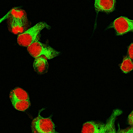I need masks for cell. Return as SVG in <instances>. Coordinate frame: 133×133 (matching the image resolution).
<instances>
[{
    "label": "cell",
    "instance_id": "6da1fadb",
    "mask_svg": "<svg viewBox=\"0 0 133 133\" xmlns=\"http://www.w3.org/2000/svg\"><path fill=\"white\" fill-rule=\"evenodd\" d=\"M8 28L11 32L19 35L27 30L29 22L25 11L18 7L9 11L7 17Z\"/></svg>",
    "mask_w": 133,
    "mask_h": 133
},
{
    "label": "cell",
    "instance_id": "7a4b0ae2",
    "mask_svg": "<svg viewBox=\"0 0 133 133\" xmlns=\"http://www.w3.org/2000/svg\"><path fill=\"white\" fill-rule=\"evenodd\" d=\"M44 28L49 29L50 26L46 23L41 22L22 33L18 35L17 42L20 46L28 47L37 41L38 36L41 31Z\"/></svg>",
    "mask_w": 133,
    "mask_h": 133
},
{
    "label": "cell",
    "instance_id": "3957f363",
    "mask_svg": "<svg viewBox=\"0 0 133 133\" xmlns=\"http://www.w3.org/2000/svg\"><path fill=\"white\" fill-rule=\"evenodd\" d=\"M27 50L30 54L34 58L44 56L49 59L57 56L60 54L51 47L38 41L33 43L28 46Z\"/></svg>",
    "mask_w": 133,
    "mask_h": 133
},
{
    "label": "cell",
    "instance_id": "277c9868",
    "mask_svg": "<svg viewBox=\"0 0 133 133\" xmlns=\"http://www.w3.org/2000/svg\"><path fill=\"white\" fill-rule=\"evenodd\" d=\"M55 125L50 117L44 118L41 117L39 113L38 116L32 121V131L34 132L53 133L55 132Z\"/></svg>",
    "mask_w": 133,
    "mask_h": 133
},
{
    "label": "cell",
    "instance_id": "5b68a950",
    "mask_svg": "<svg viewBox=\"0 0 133 133\" xmlns=\"http://www.w3.org/2000/svg\"><path fill=\"white\" fill-rule=\"evenodd\" d=\"M114 28L117 35H122L132 31L133 21L126 17L121 16L115 19L110 26Z\"/></svg>",
    "mask_w": 133,
    "mask_h": 133
},
{
    "label": "cell",
    "instance_id": "8992f818",
    "mask_svg": "<svg viewBox=\"0 0 133 133\" xmlns=\"http://www.w3.org/2000/svg\"><path fill=\"white\" fill-rule=\"evenodd\" d=\"M116 0H95V8L96 12L110 13L114 10Z\"/></svg>",
    "mask_w": 133,
    "mask_h": 133
},
{
    "label": "cell",
    "instance_id": "52a82bcc",
    "mask_svg": "<svg viewBox=\"0 0 133 133\" xmlns=\"http://www.w3.org/2000/svg\"><path fill=\"white\" fill-rule=\"evenodd\" d=\"M103 124L93 121L87 122L83 125L81 133H99L103 132Z\"/></svg>",
    "mask_w": 133,
    "mask_h": 133
},
{
    "label": "cell",
    "instance_id": "ba28073f",
    "mask_svg": "<svg viewBox=\"0 0 133 133\" xmlns=\"http://www.w3.org/2000/svg\"><path fill=\"white\" fill-rule=\"evenodd\" d=\"M122 112V110L118 109H116L113 111L106 123L104 124V133L116 132L115 126V121L116 117Z\"/></svg>",
    "mask_w": 133,
    "mask_h": 133
},
{
    "label": "cell",
    "instance_id": "9c48e42d",
    "mask_svg": "<svg viewBox=\"0 0 133 133\" xmlns=\"http://www.w3.org/2000/svg\"><path fill=\"white\" fill-rule=\"evenodd\" d=\"M33 66L34 70L37 74L41 75L47 72L49 64L46 59L40 56L35 58Z\"/></svg>",
    "mask_w": 133,
    "mask_h": 133
},
{
    "label": "cell",
    "instance_id": "30bf717a",
    "mask_svg": "<svg viewBox=\"0 0 133 133\" xmlns=\"http://www.w3.org/2000/svg\"><path fill=\"white\" fill-rule=\"evenodd\" d=\"M9 96L11 102L18 100H29L28 92L19 87L15 88L11 91Z\"/></svg>",
    "mask_w": 133,
    "mask_h": 133
},
{
    "label": "cell",
    "instance_id": "8fae6325",
    "mask_svg": "<svg viewBox=\"0 0 133 133\" xmlns=\"http://www.w3.org/2000/svg\"><path fill=\"white\" fill-rule=\"evenodd\" d=\"M11 102L14 108L19 111L25 110L30 105L29 100H18Z\"/></svg>",
    "mask_w": 133,
    "mask_h": 133
},
{
    "label": "cell",
    "instance_id": "7c38bea8",
    "mask_svg": "<svg viewBox=\"0 0 133 133\" xmlns=\"http://www.w3.org/2000/svg\"><path fill=\"white\" fill-rule=\"evenodd\" d=\"M120 68L123 72L125 74L128 73L132 70L133 63L131 59L129 57L125 56L124 57Z\"/></svg>",
    "mask_w": 133,
    "mask_h": 133
},
{
    "label": "cell",
    "instance_id": "4fadbf2b",
    "mask_svg": "<svg viewBox=\"0 0 133 133\" xmlns=\"http://www.w3.org/2000/svg\"><path fill=\"white\" fill-rule=\"evenodd\" d=\"M129 57L131 59H133V44L132 43L129 46L128 49Z\"/></svg>",
    "mask_w": 133,
    "mask_h": 133
},
{
    "label": "cell",
    "instance_id": "5bb4252c",
    "mask_svg": "<svg viewBox=\"0 0 133 133\" xmlns=\"http://www.w3.org/2000/svg\"><path fill=\"white\" fill-rule=\"evenodd\" d=\"M128 121L129 124L131 125H133V111L129 115L128 117Z\"/></svg>",
    "mask_w": 133,
    "mask_h": 133
},
{
    "label": "cell",
    "instance_id": "9a60e30c",
    "mask_svg": "<svg viewBox=\"0 0 133 133\" xmlns=\"http://www.w3.org/2000/svg\"><path fill=\"white\" fill-rule=\"evenodd\" d=\"M131 131L133 132V128L132 127L130 129H127L123 130L122 131H121L119 132H132Z\"/></svg>",
    "mask_w": 133,
    "mask_h": 133
},
{
    "label": "cell",
    "instance_id": "2e32d148",
    "mask_svg": "<svg viewBox=\"0 0 133 133\" xmlns=\"http://www.w3.org/2000/svg\"><path fill=\"white\" fill-rule=\"evenodd\" d=\"M9 14V11L4 16L0 19V23L2 21L5 20V19H7L8 17V16Z\"/></svg>",
    "mask_w": 133,
    "mask_h": 133
},
{
    "label": "cell",
    "instance_id": "e0dca14e",
    "mask_svg": "<svg viewBox=\"0 0 133 133\" xmlns=\"http://www.w3.org/2000/svg\"><path fill=\"white\" fill-rule=\"evenodd\" d=\"M103 127H104V124H103Z\"/></svg>",
    "mask_w": 133,
    "mask_h": 133
}]
</instances>
